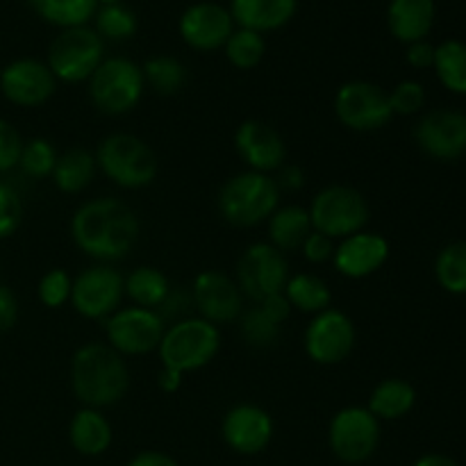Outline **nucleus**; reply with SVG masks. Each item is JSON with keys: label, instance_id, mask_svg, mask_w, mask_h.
<instances>
[{"label": "nucleus", "instance_id": "1", "mask_svg": "<svg viewBox=\"0 0 466 466\" xmlns=\"http://www.w3.org/2000/svg\"><path fill=\"white\" fill-rule=\"evenodd\" d=\"M139 218L118 198H94L82 203L71 218V237L77 248L100 264L130 255L139 241Z\"/></svg>", "mask_w": 466, "mask_h": 466}, {"label": "nucleus", "instance_id": "2", "mask_svg": "<svg viewBox=\"0 0 466 466\" xmlns=\"http://www.w3.org/2000/svg\"><path fill=\"white\" fill-rule=\"evenodd\" d=\"M71 390L82 408H112L130 390V371L109 344L89 341L73 353Z\"/></svg>", "mask_w": 466, "mask_h": 466}, {"label": "nucleus", "instance_id": "3", "mask_svg": "<svg viewBox=\"0 0 466 466\" xmlns=\"http://www.w3.org/2000/svg\"><path fill=\"white\" fill-rule=\"evenodd\" d=\"M280 194L276 180L267 173L244 171L226 180L218 189V212L230 226L255 228L268 221L280 208Z\"/></svg>", "mask_w": 466, "mask_h": 466}, {"label": "nucleus", "instance_id": "4", "mask_svg": "<svg viewBox=\"0 0 466 466\" xmlns=\"http://www.w3.org/2000/svg\"><path fill=\"white\" fill-rule=\"evenodd\" d=\"M94 155L96 167L105 173V177L123 189H144L157 177V155L141 137L130 132L107 135Z\"/></svg>", "mask_w": 466, "mask_h": 466}, {"label": "nucleus", "instance_id": "5", "mask_svg": "<svg viewBox=\"0 0 466 466\" xmlns=\"http://www.w3.org/2000/svg\"><path fill=\"white\" fill-rule=\"evenodd\" d=\"M221 349L218 326L200 317H185L171 323L159 341V360L162 367L176 369L180 373H191L214 362Z\"/></svg>", "mask_w": 466, "mask_h": 466}, {"label": "nucleus", "instance_id": "6", "mask_svg": "<svg viewBox=\"0 0 466 466\" xmlns=\"http://www.w3.org/2000/svg\"><path fill=\"white\" fill-rule=\"evenodd\" d=\"M86 82L91 103L109 116L132 112L146 89L141 66L127 57H105Z\"/></svg>", "mask_w": 466, "mask_h": 466}, {"label": "nucleus", "instance_id": "7", "mask_svg": "<svg viewBox=\"0 0 466 466\" xmlns=\"http://www.w3.org/2000/svg\"><path fill=\"white\" fill-rule=\"evenodd\" d=\"M312 230L344 239V237L362 232L369 223V203L362 191L349 185H328L319 191L309 205Z\"/></svg>", "mask_w": 466, "mask_h": 466}, {"label": "nucleus", "instance_id": "8", "mask_svg": "<svg viewBox=\"0 0 466 466\" xmlns=\"http://www.w3.org/2000/svg\"><path fill=\"white\" fill-rule=\"evenodd\" d=\"M105 59V41L94 27H66L53 39L48 48V68L55 80L77 85L94 76Z\"/></svg>", "mask_w": 466, "mask_h": 466}, {"label": "nucleus", "instance_id": "9", "mask_svg": "<svg viewBox=\"0 0 466 466\" xmlns=\"http://www.w3.org/2000/svg\"><path fill=\"white\" fill-rule=\"evenodd\" d=\"M328 444L332 455L344 464H362L380 446V421L360 405L335 412L328 426Z\"/></svg>", "mask_w": 466, "mask_h": 466}, {"label": "nucleus", "instance_id": "10", "mask_svg": "<svg viewBox=\"0 0 466 466\" xmlns=\"http://www.w3.org/2000/svg\"><path fill=\"white\" fill-rule=\"evenodd\" d=\"M335 116L353 132H373L385 127L394 118L390 94L380 85L369 80H350L337 89Z\"/></svg>", "mask_w": 466, "mask_h": 466}, {"label": "nucleus", "instance_id": "11", "mask_svg": "<svg viewBox=\"0 0 466 466\" xmlns=\"http://www.w3.org/2000/svg\"><path fill=\"white\" fill-rule=\"evenodd\" d=\"M289 276V262L285 253H280L268 241L250 244L237 262V285L241 294L248 296L253 303H259L267 296L282 294Z\"/></svg>", "mask_w": 466, "mask_h": 466}, {"label": "nucleus", "instance_id": "12", "mask_svg": "<svg viewBox=\"0 0 466 466\" xmlns=\"http://www.w3.org/2000/svg\"><path fill=\"white\" fill-rule=\"evenodd\" d=\"M355 341H358V330L353 319L335 308L314 314L303 332L305 353L321 367H335L344 362L353 353Z\"/></svg>", "mask_w": 466, "mask_h": 466}, {"label": "nucleus", "instance_id": "13", "mask_svg": "<svg viewBox=\"0 0 466 466\" xmlns=\"http://www.w3.org/2000/svg\"><path fill=\"white\" fill-rule=\"evenodd\" d=\"M107 344L118 355H146L157 350L167 323L155 309L146 308H118L112 317L103 321Z\"/></svg>", "mask_w": 466, "mask_h": 466}, {"label": "nucleus", "instance_id": "14", "mask_svg": "<svg viewBox=\"0 0 466 466\" xmlns=\"http://www.w3.org/2000/svg\"><path fill=\"white\" fill-rule=\"evenodd\" d=\"M123 296L126 287L121 273L109 264H96L73 280L71 305L89 321H105L121 308Z\"/></svg>", "mask_w": 466, "mask_h": 466}, {"label": "nucleus", "instance_id": "15", "mask_svg": "<svg viewBox=\"0 0 466 466\" xmlns=\"http://www.w3.org/2000/svg\"><path fill=\"white\" fill-rule=\"evenodd\" d=\"M191 300L198 308V317L214 326L235 321L244 312V294H241L237 280L217 268L200 271L194 278Z\"/></svg>", "mask_w": 466, "mask_h": 466}, {"label": "nucleus", "instance_id": "16", "mask_svg": "<svg viewBox=\"0 0 466 466\" xmlns=\"http://www.w3.org/2000/svg\"><path fill=\"white\" fill-rule=\"evenodd\" d=\"M414 141L432 159L453 162L466 153L464 114L453 109H432L414 126Z\"/></svg>", "mask_w": 466, "mask_h": 466}, {"label": "nucleus", "instance_id": "17", "mask_svg": "<svg viewBox=\"0 0 466 466\" xmlns=\"http://www.w3.org/2000/svg\"><path fill=\"white\" fill-rule=\"evenodd\" d=\"M177 30H180L182 41L189 48L209 53V50H218L226 46V41L235 32V21H232V14L228 7L203 0V3L189 5L182 12Z\"/></svg>", "mask_w": 466, "mask_h": 466}, {"label": "nucleus", "instance_id": "18", "mask_svg": "<svg viewBox=\"0 0 466 466\" xmlns=\"http://www.w3.org/2000/svg\"><path fill=\"white\" fill-rule=\"evenodd\" d=\"M55 89H57V80L53 71L48 64L39 59H16L0 71V91L9 103L18 107H39L46 100L53 98Z\"/></svg>", "mask_w": 466, "mask_h": 466}, {"label": "nucleus", "instance_id": "19", "mask_svg": "<svg viewBox=\"0 0 466 466\" xmlns=\"http://www.w3.org/2000/svg\"><path fill=\"white\" fill-rule=\"evenodd\" d=\"M235 148L248 171L271 176L273 171H280L287 164L285 139L276 127L259 118H248L237 127Z\"/></svg>", "mask_w": 466, "mask_h": 466}, {"label": "nucleus", "instance_id": "20", "mask_svg": "<svg viewBox=\"0 0 466 466\" xmlns=\"http://www.w3.org/2000/svg\"><path fill=\"white\" fill-rule=\"evenodd\" d=\"M273 419L264 408L253 403L235 405L226 412L221 423L223 441L239 455H258L271 444Z\"/></svg>", "mask_w": 466, "mask_h": 466}, {"label": "nucleus", "instance_id": "21", "mask_svg": "<svg viewBox=\"0 0 466 466\" xmlns=\"http://www.w3.org/2000/svg\"><path fill=\"white\" fill-rule=\"evenodd\" d=\"M387 259H390V241L378 232L367 230L339 239V244L335 246V255H332L335 271L350 280L373 276L385 267Z\"/></svg>", "mask_w": 466, "mask_h": 466}, {"label": "nucleus", "instance_id": "22", "mask_svg": "<svg viewBox=\"0 0 466 466\" xmlns=\"http://www.w3.org/2000/svg\"><path fill=\"white\" fill-rule=\"evenodd\" d=\"M437 18L435 0H390L387 7V27L400 44L428 39Z\"/></svg>", "mask_w": 466, "mask_h": 466}, {"label": "nucleus", "instance_id": "23", "mask_svg": "<svg viewBox=\"0 0 466 466\" xmlns=\"http://www.w3.org/2000/svg\"><path fill=\"white\" fill-rule=\"evenodd\" d=\"M230 14L237 27L259 32H276L296 16L299 0H230Z\"/></svg>", "mask_w": 466, "mask_h": 466}, {"label": "nucleus", "instance_id": "24", "mask_svg": "<svg viewBox=\"0 0 466 466\" xmlns=\"http://www.w3.org/2000/svg\"><path fill=\"white\" fill-rule=\"evenodd\" d=\"M68 440L80 455L96 458L112 446V426L96 408H82L68 423Z\"/></svg>", "mask_w": 466, "mask_h": 466}, {"label": "nucleus", "instance_id": "25", "mask_svg": "<svg viewBox=\"0 0 466 466\" xmlns=\"http://www.w3.org/2000/svg\"><path fill=\"white\" fill-rule=\"evenodd\" d=\"M417 405V390L403 378H387L373 387L367 410L378 421H396L412 412Z\"/></svg>", "mask_w": 466, "mask_h": 466}, {"label": "nucleus", "instance_id": "26", "mask_svg": "<svg viewBox=\"0 0 466 466\" xmlns=\"http://www.w3.org/2000/svg\"><path fill=\"white\" fill-rule=\"evenodd\" d=\"M309 232H312V218L300 205H285L268 217V244L276 246L280 253L300 250Z\"/></svg>", "mask_w": 466, "mask_h": 466}, {"label": "nucleus", "instance_id": "27", "mask_svg": "<svg viewBox=\"0 0 466 466\" xmlns=\"http://www.w3.org/2000/svg\"><path fill=\"white\" fill-rule=\"evenodd\" d=\"M96 171V155L91 150L68 148L66 153L57 155V164L53 168V182L62 194H80L94 180Z\"/></svg>", "mask_w": 466, "mask_h": 466}, {"label": "nucleus", "instance_id": "28", "mask_svg": "<svg viewBox=\"0 0 466 466\" xmlns=\"http://www.w3.org/2000/svg\"><path fill=\"white\" fill-rule=\"evenodd\" d=\"M126 296L132 300V305L157 312L162 303L167 300L171 291V282L159 268L155 267H137L123 278Z\"/></svg>", "mask_w": 466, "mask_h": 466}, {"label": "nucleus", "instance_id": "29", "mask_svg": "<svg viewBox=\"0 0 466 466\" xmlns=\"http://www.w3.org/2000/svg\"><path fill=\"white\" fill-rule=\"evenodd\" d=\"M285 296L289 300L291 309H299L303 314H319L330 308L332 291L323 278L314 273H294L285 285Z\"/></svg>", "mask_w": 466, "mask_h": 466}, {"label": "nucleus", "instance_id": "30", "mask_svg": "<svg viewBox=\"0 0 466 466\" xmlns=\"http://www.w3.org/2000/svg\"><path fill=\"white\" fill-rule=\"evenodd\" d=\"M437 80L451 94L466 96V44L460 39H446L435 46V64H432Z\"/></svg>", "mask_w": 466, "mask_h": 466}, {"label": "nucleus", "instance_id": "31", "mask_svg": "<svg viewBox=\"0 0 466 466\" xmlns=\"http://www.w3.org/2000/svg\"><path fill=\"white\" fill-rule=\"evenodd\" d=\"M27 3L46 23L57 25L59 30L86 25V21L94 18L98 9L96 0H27Z\"/></svg>", "mask_w": 466, "mask_h": 466}, {"label": "nucleus", "instance_id": "32", "mask_svg": "<svg viewBox=\"0 0 466 466\" xmlns=\"http://www.w3.org/2000/svg\"><path fill=\"white\" fill-rule=\"evenodd\" d=\"M144 82L159 96H176L187 85V68L171 55H155L141 66Z\"/></svg>", "mask_w": 466, "mask_h": 466}, {"label": "nucleus", "instance_id": "33", "mask_svg": "<svg viewBox=\"0 0 466 466\" xmlns=\"http://www.w3.org/2000/svg\"><path fill=\"white\" fill-rule=\"evenodd\" d=\"M435 278L449 294L466 296V241H453L437 253Z\"/></svg>", "mask_w": 466, "mask_h": 466}, {"label": "nucleus", "instance_id": "34", "mask_svg": "<svg viewBox=\"0 0 466 466\" xmlns=\"http://www.w3.org/2000/svg\"><path fill=\"white\" fill-rule=\"evenodd\" d=\"M223 50H226V57L232 66L239 68V71H250L267 55V41H264V35H259V32L235 27V32L226 41Z\"/></svg>", "mask_w": 466, "mask_h": 466}, {"label": "nucleus", "instance_id": "35", "mask_svg": "<svg viewBox=\"0 0 466 466\" xmlns=\"http://www.w3.org/2000/svg\"><path fill=\"white\" fill-rule=\"evenodd\" d=\"M96 32L100 39L123 41L130 39L137 32V16L123 3L118 5H103L96 9Z\"/></svg>", "mask_w": 466, "mask_h": 466}, {"label": "nucleus", "instance_id": "36", "mask_svg": "<svg viewBox=\"0 0 466 466\" xmlns=\"http://www.w3.org/2000/svg\"><path fill=\"white\" fill-rule=\"evenodd\" d=\"M241 337L253 349H273L280 339V326L273 319L259 309V305H253L250 309L241 312Z\"/></svg>", "mask_w": 466, "mask_h": 466}, {"label": "nucleus", "instance_id": "37", "mask_svg": "<svg viewBox=\"0 0 466 466\" xmlns=\"http://www.w3.org/2000/svg\"><path fill=\"white\" fill-rule=\"evenodd\" d=\"M55 164H57V150L48 139L36 137V139L23 141L18 167L25 176L35 177V180H44V177L53 176Z\"/></svg>", "mask_w": 466, "mask_h": 466}, {"label": "nucleus", "instance_id": "38", "mask_svg": "<svg viewBox=\"0 0 466 466\" xmlns=\"http://www.w3.org/2000/svg\"><path fill=\"white\" fill-rule=\"evenodd\" d=\"M73 278L64 268H50L39 280V300L50 309H59L71 300Z\"/></svg>", "mask_w": 466, "mask_h": 466}, {"label": "nucleus", "instance_id": "39", "mask_svg": "<svg viewBox=\"0 0 466 466\" xmlns=\"http://www.w3.org/2000/svg\"><path fill=\"white\" fill-rule=\"evenodd\" d=\"M390 94V105L394 116H412V114H419L426 105V89H423L421 82L417 80H403L394 86Z\"/></svg>", "mask_w": 466, "mask_h": 466}, {"label": "nucleus", "instance_id": "40", "mask_svg": "<svg viewBox=\"0 0 466 466\" xmlns=\"http://www.w3.org/2000/svg\"><path fill=\"white\" fill-rule=\"evenodd\" d=\"M23 221V203L21 196L14 191V187L0 182V239H7L18 230Z\"/></svg>", "mask_w": 466, "mask_h": 466}, {"label": "nucleus", "instance_id": "41", "mask_svg": "<svg viewBox=\"0 0 466 466\" xmlns=\"http://www.w3.org/2000/svg\"><path fill=\"white\" fill-rule=\"evenodd\" d=\"M21 150H23V139L21 135H18V130L9 121L0 118V173L18 167Z\"/></svg>", "mask_w": 466, "mask_h": 466}, {"label": "nucleus", "instance_id": "42", "mask_svg": "<svg viewBox=\"0 0 466 466\" xmlns=\"http://www.w3.org/2000/svg\"><path fill=\"white\" fill-rule=\"evenodd\" d=\"M300 253H303V258L308 259L309 264L332 262V255H335V239L312 230L308 235V239L303 241V246H300Z\"/></svg>", "mask_w": 466, "mask_h": 466}, {"label": "nucleus", "instance_id": "43", "mask_svg": "<svg viewBox=\"0 0 466 466\" xmlns=\"http://www.w3.org/2000/svg\"><path fill=\"white\" fill-rule=\"evenodd\" d=\"M191 303H194V300H191V296H187L185 291L171 289L168 291L167 300L162 303V308L157 309V314L164 319V321H167V319H173V323H176L180 321V319H185L187 309H189Z\"/></svg>", "mask_w": 466, "mask_h": 466}, {"label": "nucleus", "instance_id": "44", "mask_svg": "<svg viewBox=\"0 0 466 466\" xmlns=\"http://www.w3.org/2000/svg\"><path fill=\"white\" fill-rule=\"evenodd\" d=\"M405 59L412 68H419V71H426V68H432L435 64V46L428 39L414 41V44L408 46L405 50Z\"/></svg>", "mask_w": 466, "mask_h": 466}, {"label": "nucleus", "instance_id": "45", "mask_svg": "<svg viewBox=\"0 0 466 466\" xmlns=\"http://www.w3.org/2000/svg\"><path fill=\"white\" fill-rule=\"evenodd\" d=\"M18 300L9 287L0 285V332H7L16 326Z\"/></svg>", "mask_w": 466, "mask_h": 466}, {"label": "nucleus", "instance_id": "46", "mask_svg": "<svg viewBox=\"0 0 466 466\" xmlns=\"http://www.w3.org/2000/svg\"><path fill=\"white\" fill-rule=\"evenodd\" d=\"M255 305H259V309H262L268 319H273L278 326H282V323H285L291 314V305H289V300H287L285 291H282V294L267 296V299L259 300V303H255Z\"/></svg>", "mask_w": 466, "mask_h": 466}, {"label": "nucleus", "instance_id": "47", "mask_svg": "<svg viewBox=\"0 0 466 466\" xmlns=\"http://www.w3.org/2000/svg\"><path fill=\"white\" fill-rule=\"evenodd\" d=\"M280 191H300L305 187V173L303 168L296 167V164H285V167L278 171V177H273Z\"/></svg>", "mask_w": 466, "mask_h": 466}, {"label": "nucleus", "instance_id": "48", "mask_svg": "<svg viewBox=\"0 0 466 466\" xmlns=\"http://www.w3.org/2000/svg\"><path fill=\"white\" fill-rule=\"evenodd\" d=\"M127 466H180V464L167 453H159V451H144V453H137L135 458L127 462Z\"/></svg>", "mask_w": 466, "mask_h": 466}, {"label": "nucleus", "instance_id": "49", "mask_svg": "<svg viewBox=\"0 0 466 466\" xmlns=\"http://www.w3.org/2000/svg\"><path fill=\"white\" fill-rule=\"evenodd\" d=\"M182 380H185V373L176 371V369H167L162 367L157 376V387L164 391V394H173L182 387Z\"/></svg>", "mask_w": 466, "mask_h": 466}, {"label": "nucleus", "instance_id": "50", "mask_svg": "<svg viewBox=\"0 0 466 466\" xmlns=\"http://www.w3.org/2000/svg\"><path fill=\"white\" fill-rule=\"evenodd\" d=\"M412 466H460V464L455 462L453 458H449V455L428 453V455H421V458H419Z\"/></svg>", "mask_w": 466, "mask_h": 466}, {"label": "nucleus", "instance_id": "51", "mask_svg": "<svg viewBox=\"0 0 466 466\" xmlns=\"http://www.w3.org/2000/svg\"><path fill=\"white\" fill-rule=\"evenodd\" d=\"M96 3H98L100 7H103V5H118V3H121V0H96Z\"/></svg>", "mask_w": 466, "mask_h": 466}, {"label": "nucleus", "instance_id": "52", "mask_svg": "<svg viewBox=\"0 0 466 466\" xmlns=\"http://www.w3.org/2000/svg\"><path fill=\"white\" fill-rule=\"evenodd\" d=\"M464 121H466V114H464Z\"/></svg>", "mask_w": 466, "mask_h": 466}]
</instances>
